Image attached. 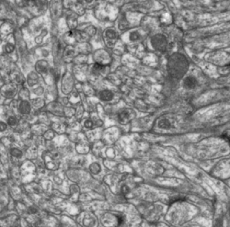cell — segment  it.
Instances as JSON below:
<instances>
[{
  "label": "cell",
  "mask_w": 230,
  "mask_h": 227,
  "mask_svg": "<svg viewBox=\"0 0 230 227\" xmlns=\"http://www.w3.org/2000/svg\"><path fill=\"white\" fill-rule=\"evenodd\" d=\"M188 63L185 57L180 55H174L169 62V71L174 77H180L187 70Z\"/></svg>",
  "instance_id": "cell-1"
},
{
  "label": "cell",
  "mask_w": 230,
  "mask_h": 227,
  "mask_svg": "<svg viewBox=\"0 0 230 227\" xmlns=\"http://www.w3.org/2000/svg\"><path fill=\"white\" fill-rule=\"evenodd\" d=\"M151 41H152V44L155 49L161 51V52L165 51L166 46H167V41H166L165 37H163L162 35H157L152 38Z\"/></svg>",
  "instance_id": "cell-2"
},
{
  "label": "cell",
  "mask_w": 230,
  "mask_h": 227,
  "mask_svg": "<svg viewBox=\"0 0 230 227\" xmlns=\"http://www.w3.org/2000/svg\"><path fill=\"white\" fill-rule=\"evenodd\" d=\"M197 85V81L193 77H186L183 81V86L187 89H191L193 88L194 86Z\"/></svg>",
  "instance_id": "cell-3"
},
{
  "label": "cell",
  "mask_w": 230,
  "mask_h": 227,
  "mask_svg": "<svg viewBox=\"0 0 230 227\" xmlns=\"http://www.w3.org/2000/svg\"><path fill=\"white\" fill-rule=\"evenodd\" d=\"M100 98L101 100H104V101H109L112 99L113 98V94L112 92L109 91V90H103L100 93Z\"/></svg>",
  "instance_id": "cell-4"
},
{
  "label": "cell",
  "mask_w": 230,
  "mask_h": 227,
  "mask_svg": "<svg viewBox=\"0 0 230 227\" xmlns=\"http://www.w3.org/2000/svg\"><path fill=\"white\" fill-rule=\"evenodd\" d=\"M19 111H20L21 113H23V114L29 113V112L30 111V108L29 103L26 102V101H24V102L21 103L20 106H19Z\"/></svg>",
  "instance_id": "cell-5"
},
{
  "label": "cell",
  "mask_w": 230,
  "mask_h": 227,
  "mask_svg": "<svg viewBox=\"0 0 230 227\" xmlns=\"http://www.w3.org/2000/svg\"><path fill=\"white\" fill-rule=\"evenodd\" d=\"M158 127L162 128V129H169L171 127V124L169 122V121L166 120V119H163V120L159 121L158 122Z\"/></svg>",
  "instance_id": "cell-6"
},
{
  "label": "cell",
  "mask_w": 230,
  "mask_h": 227,
  "mask_svg": "<svg viewBox=\"0 0 230 227\" xmlns=\"http://www.w3.org/2000/svg\"><path fill=\"white\" fill-rule=\"evenodd\" d=\"M119 119H120V121H122V122H126V121H128L129 119H130V112H129L128 111H124L123 112L120 113Z\"/></svg>",
  "instance_id": "cell-7"
},
{
  "label": "cell",
  "mask_w": 230,
  "mask_h": 227,
  "mask_svg": "<svg viewBox=\"0 0 230 227\" xmlns=\"http://www.w3.org/2000/svg\"><path fill=\"white\" fill-rule=\"evenodd\" d=\"M90 170L92 173H94V174H98V173H100V171H101V167L98 164L94 163L90 166Z\"/></svg>",
  "instance_id": "cell-8"
},
{
  "label": "cell",
  "mask_w": 230,
  "mask_h": 227,
  "mask_svg": "<svg viewBox=\"0 0 230 227\" xmlns=\"http://www.w3.org/2000/svg\"><path fill=\"white\" fill-rule=\"evenodd\" d=\"M104 69V66H101V64H98V63H97V64H95V66H93V72L96 74H98V73H101L102 70Z\"/></svg>",
  "instance_id": "cell-9"
},
{
  "label": "cell",
  "mask_w": 230,
  "mask_h": 227,
  "mask_svg": "<svg viewBox=\"0 0 230 227\" xmlns=\"http://www.w3.org/2000/svg\"><path fill=\"white\" fill-rule=\"evenodd\" d=\"M8 124L9 125H11V126H15V125H17V123H18V120L15 118V117H10V118H8Z\"/></svg>",
  "instance_id": "cell-10"
},
{
  "label": "cell",
  "mask_w": 230,
  "mask_h": 227,
  "mask_svg": "<svg viewBox=\"0 0 230 227\" xmlns=\"http://www.w3.org/2000/svg\"><path fill=\"white\" fill-rule=\"evenodd\" d=\"M11 154L13 156H16V157H20L21 155H22V153H21V151H19L18 149H12L11 151Z\"/></svg>",
  "instance_id": "cell-11"
},
{
  "label": "cell",
  "mask_w": 230,
  "mask_h": 227,
  "mask_svg": "<svg viewBox=\"0 0 230 227\" xmlns=\"http://www.w3.org/2000/svg\"><path fill=\"white\" fill-rule=\"evenodd\" d=\"M106 36L108 37V38H115V36H116V34H115V31L114 30H111V29H109V30H107V32H106Z\"/></svg>",
  "instance_id": "cell-12"
},
{
  "label": "cell",
  "mask_w": 230,
  "mask_h": 227,
  "mask_svg": "<svg viewBox=\"0 0 230 227\" xmlns=\"http://www.w3.org/2000/svg\"><path fill=\"white\" fill-rule=\"evenodd\" d=\"M131 40H133V41H135V40H138L139 39V34H138V32H136V31H135V32H133V33H131Z\"/></svg>",
  "instance_id": "cell-13"
},
{
  "label": "cell",
  "mask_w": 230,
  "mask_h": 227,
  "mask_svg": "<svg viewBox=\"0 0 230 227\" xmlns=\"http://www.w3.org/2000/svg\"><path fill=\"white\" fill-rule=\"evenodd\" d=\"M122 192L124 194V195H126L127 193H129V192H130V189L128 188V186L124 185V186L122 187Z\"/></svg>",
  "instance_id": "cell-14"
},
{
  "label": "cell",
  "mask_w": 230,
  "mask_h": 227,
  "mask_svg": "<svg viewBox=\"0 0 230 227\" xmlns=\"http://www.w3.org/2000/svg\"><path fill=\"white\" fill-rule=\"evenodd\" d=\"M85 126H86L87 128H92V127H93V122H92L91 121H87V122H85Z\"/></svg>",
  "instance_id": "cell-15"
},
{
  "label": "cell",
  "mask_w": 230,
  "mask_h": 227,
  "mask_svg": "<svg viewBox=\"0 0 230 227\" xmlns=\"http://www.w3.org/2000/svg\"><path fill=\"white\" fill-rule=\"evenodd\" d=\"M7 129V125L4 123V122H0V132H3V131H5V130Z\"/></svg>",
  "instance_id": "cell-16"
},
{
  "label": "cell",
  "mask_w": 230,
  "mask_h": 227,
  "mask_svg": "<svg viewBox=\"0 0 230 227\" xmlns=\"http://www.w3.org/2000/svg\"><path fill=\"white\" fill-rule=\"evenodd\" d=\"M29 212H31L30 213H35V212H37V210L34 209V208H30V209H29Z\"/></svg>",
  "instance_id": "cell-17"
}]
</instances>
